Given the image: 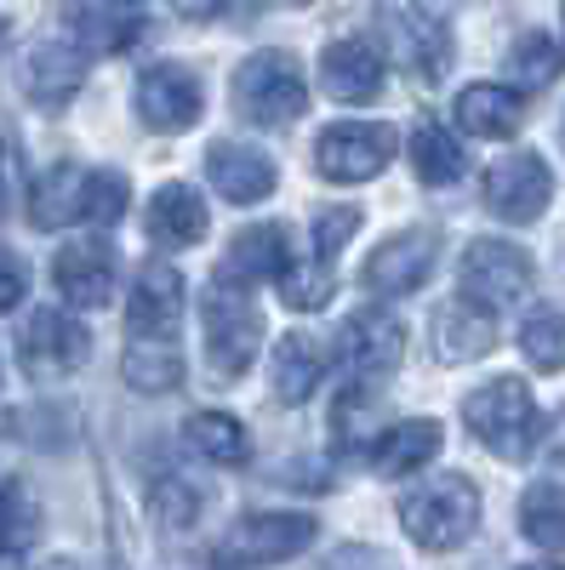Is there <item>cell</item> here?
<instances>
[{
	"label": "cell",
	"instance_id": "60d3db41",
	"mask_svg": "<svg viewBox=\"0 0 565 570\" xmlns=\"http://www.w3.org/2000/svg\"><path fill=\"white\" fill-rule=\"evenodd\" d=\"M554 462H565V411H559V422H554Z\"/></svg>",
	"mask_w": 565,
	"mask_h": 570
},
{
	"label": "cell",
	"instance_id": "44dd1931",
	"mask_svg": "<svg viewBox=\"0 0 565 570\" xmlns=\"http://www.w3.org/2000/svg\"><path fill=\"white\" fill-rule=\"evenodd\" d=\"M440 422L435 416H417V422H394V428H383V434L371 440V451H366V462L383 473V480H400V473H417V468H429L435 456H440Z\"/></svg>",
	"mask_w": 565,
	"mask_h": 570
},
{
	"label": "cell",
	"instance_id": "836d02e7",
	"mask_svg": "<svg viewBox=\"0 0 565 570\" xmlns=\"http://www.w3.org/2000/svg\"><path fill=\"white\" fill-rule=\"evenodd\" d=\"M332 292H338V279H332V263H309V268H292L286 279H280V297H286L298 314H309V308H325L332 303Z\"/></svg>",
	"mask_w": 565,
	"mask_h": 570
},
{
	"label": "cell",
	"instance_id": "d6a6232c",
	"mask_svg": "<svg viewBox=\"0 0 565 570\" xmlns=\"http://www.w3.org/2000/svg\"><path fill=\"white\" fill-rule=\"evenodd\" d=\"M514 80H520V86H554L559 80V69H565V52H559V46L548 40V35H526L520 46H514Z\"/></svg>",
	"mask_w": 565,
	"mask_h": 570
},
{
	"label": "cell",
	"instance_id": "277c9868",
	"mask_svg": "<svg viewBox=\"0 0 565 570\" xmlns=\"http://www.w3.org/2000/svg\"><path fill=\"white\" fill-rule=\"evenodd\" d=\"M234 109H241L252 126H269V131H280V126H292L298 115H303V104H309V91H303V75H298V63L286 58V52H257V58H246L241 69H234Z\"/></svg>",
	"mask_w": 565,
	"mask_h": 570
},
{
	"label": "cell",
	"instance_id": "7bdbcfd3",
	"mask_svg": "<svg viewBox=\"0 0 565 570\" xmlns=\"http://www.w3.org/2000/svg\"><path fill=\"white\" fill-rule=\"evenodd\" d=\"M520 570H565V564H554V559H548V564H520Z\"/></svg>",
	"mask_w": 565,
	"mask_h": 570
},
{
	"label": "cell",
	"instance_id": "9a60e30c",
	"mask_svg": "<svg viewBox=\"0 0 565 570\" xmlns=\"http://www.w3.org/2000/svg\"><path fill=\"white\" fill-rule=\"evenodd\" d=\"M69 29L80 40V52H131L149 29L144 0H75Z\"/></svg>",
	"mask_w": 565,
	"mask_h": 570
},
{
	"label": "cell",
	"instance_id": "e0dca14e",
	"mask_svg": "<svg viewBox=\"0 0 565 570\" xmlns=\"http://www.w3.org/2000/svg\"><path fill=\"white\" fill-rule=\"evenodd\" d=\"M206 177L223 200L234 206H257L269 200V188L280 183L274 160L263 149H246V142H212V155H206Z\"/></svg>",
	"mask_w": 565,
	"mask_h": 570
},
{
	"label": "cell",
	"instance_id": "f35d334b",
	"mask_svg": "<svg viewBox=\"0 0 565 570\" xmlns=\"http://www.w3.org/2000/svg\"><path fill=\"white\" fill-rule=\"evenodd\" d=\"M228 0H177V12L183 18H212V12H223Z\"/></svg>",
	"mask_w": 565,
	"mask_h": 570
},
{
	"label": "cell",
	"instance_id": "30bf717a",
	"mask_svg": "<svg viewBox=\"0 0 565 570\" xmlns=\"http://www.w3.org/2000/svg\"><path fill=\"white\" fill-rule=\"evenodd\" d=\"M314 542V519L309 513H246L241 525L228 531L223 553L234 564H280Z\"/></svg>",
	"mask_w": 565,
	"mask_h": 570
},
{
	"label": "cell",
	"instance_id": "f1b7e54d",
	"mask_svg": "<svg viewBox=\"0 0 565 570\" xmlns=\"http://www.w3.org/2000/svg\"><path fill=\"white\" fill-rule=\"evenodd\" d=\"M411 171H417V183H435V188L457 183V177H462L457 137H451L446 126H435V120H422V126L411 131Z\"/></svg>",
	"mask_w": 565,
	"mask_h": 570
},
{
	"label": "cell",
	"instance_id": "d590c367",
	"mask_svg": "<svg viewBox=\"0 0 565 570\" xmlns=\"http://www.w3.org/2000/svg\"><path fill=\"white\" fill-rule=\"evenodd\" d=\"M360 228V212L354 206H332V212H320L314 217V257L320 263H332L343 246H349V234Z\"/></svg>",
	"mask_w": 565,
	"mask_h": 570
},
{
	"label": "cell",
	"instance_id": "ba28073f",
	"mask_svg": "<svg viewBox=\"0 0 565 570\" xmlns=\"http://www.w3.org/2000/svg\"><path fill=\"white\" fill-rule=\"evenodd\" d=\"M548 200H554V177H548V160L532 155V149L503 155L486 171V206L503 223H537Z\"/></svg>",
	"mask_w": 565,
	"mask_h": 570
},
{
	"label": "cell",
	"instance_id": "9c48e42d",
	"mask_svg": "<svg viewBox=\"0 0 565 570\" xmlns=\"http://www.w3.org/2000/svg\"><path fill=\"white\" fill-rule=\"evenodd\" d=\"M435 252H440L435 228H406V234H394V240H383L366 257L360 285L371 297H406V292H417V285L435 274Z\"/></svg>",
	"mask_w": 565,
	"mask_h": 570
},
{
	"label": "cell",
	"instance_id": "6da1fadb",
	"mask_svg": "<svg viewBox=\"0 0 565 570\" xmlns=\"http://www.w3.org/2000/svg\"><path fill=\"white\" fill-rule=\"evenodd\" d=\"M400 525L417 548L429 553H446V548H462L480 525V491L475 480H462V473H435V480H422L417 491L400 497Z\"/></svg>",
	"mask_w": 565,
	"mask_h": 570
},
{
	"label": "cell",
	"instance_id": "5b68a950",
	"mask_svg": "<svg viewBox=\"0 0 565 570\" xmlns=\"http://www.w3.org/2000/svg\"><path fill=\"white\" fill-rule=\"evenodd\" d=\"M457 292L480 308H508L532 292V257L520 246H503V240H475L462 252V268H457Z\"/></svg>",
	"mask_w": 565,
	"mask_h": 570
},
{
	"label": "cell",
	"instance_id": "ee69618b",
	"mask_svg": "<svg viewBox=\"0 0 565 570\" xmlns=\"http://www.w3.org/2000/svg\"><path fill=\"white\" fill-rule=\"evenodd\" d=\"M223 570H234V564H223Z\"/></svg>",
	"mask_w": 565,
	"mask_h": 570
},
{
	"label": "cell",
	"instance_id": "ab89813d",
	"mask_svg": "<svg viewBox=\"0 0 565 570\" xmlns=\"http://www.w3.org/2000/svg\"><path fill=\"white\" fill-rule=\"evenodd\" d=\"M12 200V155H7V142H0V212H7Z\"/></svg>",
	"mask_w": 565,
	"mask_h": 570
},
{
	"label": "cell",
	"instance_id": "1f68e13d",
	"mask_svg": "<svg viewBox=\"0 0 565 570\" xmlns=\"http://www.w3.org/2000/svg\"><path fill=\"white\" fill-rule=\"evenodd\" d=\"M520 348L537 371H565V314L543 308L520 325Z\"/></svg>",
	"mask_w": 565,
	"mask_h": 570
},
{
	"label": "cell",
	"instance_id": "7402d4cb",
	"mask_svg": "<svg viewBox=\"0 0 565 570\" xmlns=\"http://www.w3.org/2000/svg\"><path fill=\"white\" fill-rule=\"evenodd\" d=\"M223 274H234V285H246V279H274V285H280V279L292 274L286 228H280V223H257V228H246V234H234Z\"/></svg>",
	"mask_w": 565,
	"mask_h": 570
},
{
	"label": "cell",
	"instance_id": "4fadbf2b",
	"mask_svg": "<svg viewBox=\"0 0 565 570\" xmlns=\"http://www.w3.org/2000/svg\"><path fill=\"white\" fill-rule=\"evenodd\" d=\"M377 29H383V40L394 46V58L417 75V80H440L446 63H451V40L435 18L422 12H400V7H377Z\"/></svg>",
	"mask_w": 565,
	"mask_h": 570
},
{
	"label": "cell",
	"instance_id": "cb8c5ba5",
	"mask_svg": "<svg viewBox=\"0 0 565 570\" xmlns=\"http://www.w3.org/2000/svg\"><path fill=\"white\" fill-rule=\"evenodd\" d=\"M325 376V343L309 337V331H286L274 343V394L286 405H303Z\"/></svg>",
	"mask_w": 565,
	"mask_h": 570
},
{
	"label": "cell",
	"instance_id": "f546056e",
	"mask_svg": "<svg viewBox=\"0 0 565 570\" xmlns=\"http://www.w3.org/2000/svg\"><path fill=\"white\" fill-rule=\"evenodd\" d=\"M520 531L548 548V553H565V485L559 480H543L520 497Z\"/></svg>",
	"mask_w": 565,
	"mask_h": 570
},
{
	"label": "cell",
	"instance_id": "d6986e66",
	"mask_svg": "<svg viewBox=\"0 0 565 570\" xmlns=\"http://www.w3.org/2000/svg\"><path fill=\"white\" fill-rule=\"evenodd\" d=\"M320 86L332 91L338 104H371L377 86H383V52L371 40H332L320 58Z\"/></svg>",
	"mask_w": 565,
	"mask_h": 570
},
{
	"label": "cell",
	"instance_id": "83f0119b",
	"mask_svg": "<svg viewBox=\"0 0 565 570\" xmlns=\"http://www.w3.org/2000/svg\"><path fill=\"white\" fill-rule=\"evenodd\" d=\"M188 445H195L206 462H217V468H241V462L252 456L246 428L234 422L228 411H201V416H188Z\"/></svg>",
	"mask_w": 565,
	"mask_h": 570
},
{
	"label": "cell",
	"instance_id": "8d00e7d4",
	"mask_svg": "<svg viewBox=\"0 0 565 570\" xmlns=\"http://www.w3.org/2000/svg\"><path fill=\"white\" fill-rule=\"evenodd\" d=\"M155 513L166 519L172 531H188V525H195V513H201V497L188 491L183 480H160L155 485Z\"/></svg>",
	"mask_w": 565,
	"mask_h": 570
},
{
	"label": "cell",
	"instance_id": "8fae6325",
	"mask_svg": "<svg viewBox=\"0 0 565 570\" xmlns=\"http://www.w3.org/2000/svg\"><path fill=\"white\" fill-rule=\"evenodd\" d=\"M201 80L188 75L183 63H149L137 75V115L155 131H188L201 120Z\"/></svg>",
	"mask_w": 565,
	"mask_h": 570
},
{
	"label": "cell",
	"instance_id": "e575fe53",
	"mask_svg": "<svg viewBox=\"0 0 565 570\" xmlns=\"http://www.w3.org/2000/svg\"><path fill=\"white\" fill-rule=\"evenodd\" d=\"M126 200L131 188L120 171H91V188H86V223H120L126 217Z\"/></svg>",
	"mask_w": 565,
	"mask_h": 570
},
{
	"label": "cell",
	"instance_id": "b9f144b4",
	"mask_svg": "<svg viewBox=\"0 0 565 570\" xmlns=\"http://www.w3.org/2000/svg\"><path fill=\"white\" fill-rule=\"evenodd\" d=\"M7 40H12V23H7V18H0V46H7Z\"/></svg>",
	"mask_w": 565,
	"mask_h": 570
},
{
	"label": "cell",
	"instance_id": "484cf974",
	"mask_svg": "<svg viewBox=\"0 0 565 570\" xmlns=\"http://www.w3.org/2000/svg\"><path fill=\"white\" fill-rule=\"evenodd\" d=\"M457 126L468 131V137H514L520 131V98H514L508 86H468L462 98H457Z\"/></svg>",
	"mask_w": 565,
	"mask_h": 570
},
{
	"label": "cell",
	"instance_id": "d4e9b609",
	"mask_svg": "<svg viewBox=\"0 0 565 570\" xmlns=\"http://www.w3.org/2000/svg\"><path fill=\"white\" fill-rule=\"evenodd\" d=\"M149 234L160 246H201L206 240V200L183 183H166L149 200Z\"/></svg>",
	"mask_w": 565,
	"mask_h": 570
},
{
	"label": "cell",
	"instance_id": "74e56055",
	"mask_svg": "<svg viewBox=\"0 0 565 570\" xmlns=\"http://www.w3.org/2000/svg\"><path fill=\"white\" fill-rule=\"evenodd\" d=\"M23 292H29V274H23V263L0 246V314H12L18 303H23Z\"/></svg>",
	"mask_w": 565,
	"mask_h": 570
},
{
	"label": "cell",
	"instance_id": "ffe728a7",
	"mask_svg": "<svg viewBox=\"0 0 565 570\" xmlns=\"http://www.w3.org/2000/svg\"><path fill=\"white\" fill-rule=\"evenodd\" d=\"M491 348H497V320H491V308L457 297V303H446V308L435 314V354H440L446 365L486 360Z\"/></svg>",
	"mask_w": 565,
	"mask_h": 570
},
{
	"label": "cell",
	"instance_id": "f6af8a7d",
	"mask_svg": "<svg viewBox=\"0 0 565 570\" xmlns=\"http://www.w3.org/2000/svg\"><path fill=\"white\" fill-rule=\"evenodd\" d=\"M559 137H565V126H559Z\"/></svg>",
	"mask_w": 565,
	"mask_h": 570
},
{
	"label": "cell",
	"instance_id": "8992f818",
	"mask_svg": "<svg viewBox=\"0 0 565 570\" xmlns=\"http://www.w3.org/2000/svg\"><path fill=\"white\" fill-rule=\"evenodd\" d=\"M91 354V337L86 325L69 320L64 308H40L29 314L23 337H18V365L23 376H35V383H58V376H75Z\"/></svg>",
	"mask_w": 565,
	"mask_h": 570
},
{
	"label": "cell",
	"instance_id": "603a6c76",
	"mask_svg": "<svg viewBox=\"0 0 565 570\" xmlns=\"http://www.w3.org/2000/svg\"><path fill=\"white\" fill-rule=\"evenodd\" d=\"M86 188H91V171L86 166H52L35 195H29V223L35 228H64V223H86Z\"/></svg>",
	"mask_w": 565,
	"mask_h": 570
},
{
	"label": "cell",
	"instance_id": "ac0fdd59",
	"mask_svg": "<svg viewBox=\"0 0 565 570\" xmlns=\"http://www.w3.org/2000/svg\"><path fill=\"white\" fill-rule=\"evenodd\" d=\"M86 86V52L64 40H40L35 52L23 58V91L40 109H64L75 104V91Z\"/></svg>",
	"mask_w": 565,
	"mask_h": 570
},
{
	"label": "cell",
	"instance_id": "7a4b0ae2",
	"mask_svg": "<svg viewBox=\"0 0 565 570\" xmlns=\"http://www.w3.org/2000/svg\"><path fill=\"white\" fill-rule=\"evenodd\" d=\"M201 325H206V365H212V376H223V383L246 376L252 360H257V343H263L257 303L241 292V285H228L217 274L206 285V297H201Z\"/></svg>",
	"mask_w": 565,
	"mask_h": 570
},
{
	"label": "cell",
	"instance_id": "7c38bea8",
	"mask_svg": "<svg viewBox=\"0 0 565 570\" xmlns=\"http://www.w3.org/2000/svg\"><path fill=\"white\" fill-rule=\"evenodd\" d=\"M406 354V325L389 314V308H360L349 325H343V360L360 383H383V376L400 365Z\"/></svg>",
	"mask_w": 565,
	"mask_h": 570
},
{
	"label": "cell",
	"instance_id": "2e32d148",
	"mask_svg": "<svg viewBox=\"0 0 565 570\" xmlns=\"http://www.w3.org/2000/svg\"><path fill=\"white\" fill-rule=\"evenodd\" d=\"M115 274H120V263H115V246H104V240H75L52 263V285L75 308H104L115 297Z\"/></svg>",
	"mask_w": 565,
	"mask_h": 570
},
{
	"label": "cell",
	"instance_id": "4dcf8cb0",
	"mask_svg": "<svg viewBox=\"0 0 565 570\" xmlns=\"http://www.w3.org/2000/svg\"><path fill=\"white\" fill-rule=\"evenodd\" d=\"M35 525H40L35 497L18 480H0V553H23L35 542Z\"/></svg>",
	"mask_w": 565,
	"mask_h": 570
},
{
	"label": "cell",
	"instance_id": "5bb4252c",
	"mask_svg": "<svg viewBox=\"0 0 565 570\" xmlns=\"http://www.w3.org/2000/svg\"><path fill=\"white\" fill-rule=\"evenodd\" d=\"M183 320V279L172 263H149L131 279V308H126V331L149 343H172V331Z\"/></svg>",
	"mask_w": 565,
	"mask_h": 570
},
{
	"label": "cell",
	"instance_id": "4316f807",
	"mask_svg": "<svg viewBox=\"0 0 565 570\" xmlns=\"http://www.w3.org/2000/svg\"><path fill=\"white\" fill-rule=\"evenodd\" d=\"M120 371H126V383H131L137 394H166V389H177V383H183V354H177V343L131 337V343H126Z\"/></svg>",
	"mask_w": 565,
	"mask_h": 570
},
{
	"label": "cell",
	"instance_id": "3957f363",
	"mask_svg": "<svg viewBox=\"0 0 565 570\" xmlns=\"http://www.w3.org/2000/svg\"><path fill=\"white\" fill-rule=\"evenodd\" d=\"M462 422L491 456H508V462L532 456L537 445V400L520 376H497V383L475 389L462 400Z\"/></svg>",
	"mask_w": 565,
	"mask_h": 570
},
{
	"label": "cell",
	"instance_id": "52a82bcc",
	"mask_svg": "<svg viewBox=\"0 0 565 570\" xmlns=\"http://www.w3.org/2000/svg\"><path fill=\"white\" fill-rule=\"evenodd\" d=\"M389 160H394V131L389 126L343 120V126H325L314 137V166H320V177H332V183H366Z\"/></svg>",
	"mask_w": 565,
	"mask_h": 570
}]
</instances>
